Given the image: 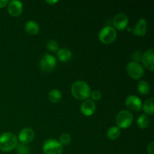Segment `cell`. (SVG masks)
I'll return each mask as SVG.
<instances>
[{
    "mask_svg": "<svg viewBox=\"0 0 154 154\" xmlns=\"http://www.w3.org/2000/svg\"><path fill=\"white\" fill-rule=\"evenodd\" d=\"M72 96L78 100H86L90 97L91 90L87 83L83 81H78L74 83L71 88Z\"/></svg>",
    "mask_w": 154,
    "mask_h": 154,
    "instance_id": "cell-1",
    "label": "cell"
},
{
    "mask_svg": "<svg viewBox=\"0 0 154 154\" xmlns=\"http://www.w3.org/2000/svg\"><path fill=\"white\" fill-rule=\"evenodd\" d=\"M18 144L17 137L12 132H4L0 135V150L10 152L16 148Z\"/></svg>",
    "mask_w": 154,
    "mask_h": 154,
    "instance_id": "cell-2",
    "label": "cell"
},
{
    "mask_svg": "<svg viewBox=\"0 0 154 154\" xmlns=\"http://www.w3.org/2000/svg\"><path fill=\"white\" fill-rule=\"evenodd\" d=\"M99 39L105 45H110L113 43L117 38V31L114 27L107 26L103 27L99 32Z\"/></svg>",
    "mask_w": 154,
    "mask_h": 154,
    "instance_id": "cell-3",
    "label": "cell"
},
{
    "mask_svg": "<svg viewBox=\"0 0 154 154\" xmlns=\"http://www.w3.org/2000/svg\"><path fill=\"white\" fill-rule=\"evenodd\" d=\"M133 122V115L129 111H120L116 116L117 126L120 129H127Z\"/></svg>",
    "mask_w": 154,
    "mask_h": 154,
    "instance_id": "cell-4",
    "label": "cell"
},
{
    "mask_svg": "<svg viewBox=\"0 0 154 154\" xmlns=\"http://www.w3.org/2000/svg\"><path fill=\"white\" fill-rule=\"evenodd\" d=\"M42 149L45 154H62L63 153V146L57 140L54 138L46 140L44 142Z\"/></svg>",
    "mask_w": 154,
    "mask_h": 154,
    "instance_id": "cell-5",
    "label": "cell"
},
{
    "mask_svg": "<svg viewBox=\"0 0 154 154\" xmlns=\"http://www.w3.org/2000/svg\"><path fill=\"white\" fill-rule=\"evenodd\" d=\"M126 72L128 75L134 80H138L144 75V69L139 63L130 62L126 66Z\"/></svg>",
    "mask_w": 154,
    "mask_h": 154,
    "instance_id": "cell-6",
    "label": "cell"
},
{
    "mask_svg": "<svg viewBox=\"0 0 154 154\" xmlns=\"http://www.w3.org/2000/svg\"><path fill=\"white\" fill-rule=\"evenodd\" d=\"M57 66V60L53 55L46 54L42 57L40 60V67L45 72H51L55 69Z\"/></svg>",
    "mask_w": 154,
    "mask_h": 154,
    "instance_id": "cell-7",
    "label": "cell"
},
{
    "mask_svg": "<svg viewBox=\"0 0 154 154\" xmlns=\"http://www.w3.org/2000/svg\"><path fill=\"white\" fill-rule=\"evenodd\" d=\"M129 23V18L124 13L117 14L113 19V26L114 29L123 31L127 27Z\"/></svg>",
    "mask_w": 154,
    "mask_h": 154,
    "instance_id": "cell-8",
    "label": "cell"
},
{
    "mask_svg": "<svg viewBox=\"0 0 154 154\" xmlns=\"http://www.w3.org/2000/svg\"><path fill=\"white\" fill-rule=\"evenodd\" d=\"M125 104H126V108L129 111H134V112L139 111L142 107V102H141V99L135 95L127 96L126 101H125Z\"/></svg>",
    "mask_w": 154,
    "mask_h": 154,
    "instance_id": "cell-9",
    "label": "cell"
},
{
    "mask_svg": "<svg viewBox=\"0 0 154 154\" xmlns=\"http://www.w3.org/2000/svg\"><path fill=\"white\" fill-rule=\"evenodd\" d=\"M35 138V132L30 128H23L19 132L17 139L23 144H28L31 143Z\"/></svg>",
    "mask_w": 154,
    "mask_h": 154,
    "instance_id": "cell-10",
    "label": "cell"
},
{
    "mask_svg": "<svg viewBox=\"0 0 154 154\" xmlns=\"http://www.w3.org/2000/svg\"><path fill=\"white\" fill-rule=\"evenodd\" d=\"M141 61L142 62L143 66L150 71L153 72L154 69V50L153 48L147 50L142 56H141Z\"/></svg>",
    "mask_w": 154,
    "mask_h": 154,
    "instance_id": "cell-11",
    "label": "cell"
},
{
    "mask_svg": "<svg viewBox=\"0 0 154 154\" xmlns=\"http://www.w3.org/2000/svg\"><path fill=\"white\" fill-rule=\"evenodd\" d=\"M23 3L17 0H12L8 2V11L9 14L13 17H18L23 12Z\"/></svg>",
    "mask_w": 154,
    "mask_h": 154,
    "instance_id": "cell-12",
    "label": "cell"
},
{
    "mask_svg": "<svg viewBox=\"0 0 154 154\" xmlns=\"http://www.w3.org/2000/svg\"><path fill=\"white\" fill-rule=\"evenodd\" d=\"M96 105L95 102L91 99H86L81 105V111L84 116L90 117L95 113Z\"/></svg>",
    "mask_w": 154,
    "mask_h": 154,
    "instance_id": "cell-13",
    "label": "cell"
},
{
    "mask_svg": "<svg viewBox=\"0 0 154 154\" xmlns=\"http://www.w3.org/2000/svg\"><path fill=\"white\" fill-rule=\"evenodd\" d=\"M147 23L146 20L144 18H140L134 26V28L132 29V31L135 35L143 37L147 33Z\"/></svg>",
    "mask_w": 154,
    "mask_h": 154,
    "instance_id": "cell-14",
    "label": "cell"
},
{
    "mask_svg": "<svg viewBox=\"0 0 154 154\" xmlns=\"http://www.w3.org/2000/svg\"><path fill=\"white\" fill-rule=\"evenodd\" d=\"M57 58L62 63L69 62L72 58V52L66 48H60L57 51Z\"/></svg>",
    "mask_w": 154,
    "mask_h": 154,
    "instance_id": "cell-15",
    "label": "cell"
},
{
    "mask_svg": "<svg viewBox=\"0 0 154 154\" xmlns=\"http://www.w3.org/2000/svg\"><path fill=\"white\" fill-rule=\"evenodd\" d=\"M25 30L28 34L35 35H37L39 32L40 28H39L38 24L35 21L29 20L26 23Z\"/></svg>",
    "mask_w": 154,
    "mask_h": 154,
    "instance_id": "cell-16",
    "label": "cell"
},
{
    "mask_svg": "<svg viewBox=\"0 0 154 154\" xmlns=\"http://www.w3.org/2000/svg\"><path fill=\"white\" fill-rule=\"evenodd\" d=\"M153 102H154V99L153 97H150L149 99H147L145 102H144L143 104L142 108L143 111L148 115H153V113H154V108H153Z\"/></svg>",
    "mask_w": 154,
    "mask_h": 154,
    "instance_id": "cell-17",
    "label": "cell"
},
{
    "mask_svg": "<svg viewBox=\"0 0 154 154\" xmlns=\"http://www.w3.org/2000/svg\"><path fill=\"white\" fill-rule=\"evenodd\" d=\"M48 98H49L50 102L57 104L61 101L62 93L57 89H54V90L50 91L49 94H48Z\"/></svg>",
    "mask_w": 154,
    "mask_h": 154,
    "instance_id": "cell-18",
    "label": "cell"
},
{
    "mask_svg": "<svg viewBox=\"0 0 154 154\" xmlns=\"http://www.w3.org/2000/svg\"><path fill=\"white\" fill-rule=\"evenodd\" d=\"M137 89H138V93L141 95H147L150 93V87L148 82L145 81H140L138 83V86H137Z\"/></svg>",
    "mask_w": 154,
    "mask_h": 154,
    "instance_id": "cell-19",
    "label": "cell"
},
{
    "mask_svg": "<svg viewBox=\"0 0 154 154\" xmlns=\"http://www.w3.org/2000/svg\"><path fill=\"white\" fill-rule=\"evenodd\" d=\"M106 135L110 140L117 139L120 135V129L117 126H111L107 131Z\"/></svg>",
    "mask_w": 154,
    "mask_h": 154,
    "instance_id": "cell-20",
    "label": "cell"
},
{
    "mask_svg": "<svg viewBox=\"0 0 154 154\" xmlns=\"http://www.w3.org/2000/svg\"><path fill=\"white\" fill-rule=\"evenodd\" d=\"M137 125L140 129H146L150 125V119L146 114H141L137 119Z\"/></svg>",
    "mask_w": 154,
    "mask_h": 154,
    "instance_id": "cell-21",
    "label": "cell"
},
{
    "mask_svg": "<svg viewBox=\"0 0 154 154\" xmlns=\"http://www.w3.org/2000/svg\"><path fill=\"white\" fill-rule=\"evenodd\" d=\"M16 151L18 154H29V147L27 144H23V143H20L17 144L16 147Z\"/></svg>",
    "mask_w": 154,
    "mask_h": 154,
    "instance_id": "cell-22",
    "label": "cell"
},
{
    "mask_svg": "<svg viewBox=\"0 0 154 154\" xmlns=\"http://www.w3.org/2000/svg\"><path fill=\"white\" fill-rule=\"evenodd\" d=\"M71 141H72V137L69 133L62 134L59 138V142L60 143L62 146L68 145V144H70Z\"/></svg>",
    "mask_w": 154,
    "mask_h": 154,
    "instance_id": "cell-23",
    "label": "cell"
},
{
    "mask_svg": "<svg viewBox=\"0 0 154 154\" xmlns=\"http://www.w3.org/2000/svg\"><path fill=\"white\" fill-rule=\"evenodd\" d=\"M47 48L52 52H57L59 50V45L56 40H49L46 45Z\"/></svg>",
    "mask_w": 154,
    "mask_h": 154,
    "instance_id": "cell-24",
    "label": "cell"
},
{
    "mask_svg": "<svg viewBox=\"0 0 154 154\" xmlns=\"http://www.w3.org/2000/svg\"><path fill=\"white\" fill-rule=\"evenodd\" d=\"M90 97H91V100L99 101L102 99V93L99 90H94V91L90 93Z\"/></svg>",
    "mask_w": 154,
    "mask_h": 154,
    "instance_id": "cell-25",
    "label": "cell"
},
{
    "mask_svg": "<svg viewBox=\"0 0 154 154\" xmlns=\"http://www.w3.org/2000/svg\"><path fill=\"white\" fill-rule=\"evenodd\" d=\"M141 54H140V52H138V51H136V52L134 53L133 54H132V60H134L133 62H136V63H138V62L141 60Z\"/></svg>",
    "mask_w": 154,
    "mask_h": 154,
    "instance_id": "cell-26",
    "label": "cell"
},
{
    "mask_svg": "<svg viewBox=\"0 0 154 154\" xmlns=\"http://www.w3.org/2000/svg\"><path fill=\"white\" fill-rule=\"evenodd\" d=\"M147 153L148 154H154V143L152 142L150 143V144H148L147 146Z\"/></svg>",
    "mask_w": 154,
    "mask_h": 154,
    "instance_id": "cell-27",
    "label": "cell"
},
{
    "mask_svg": "<svg viewBox=\"0 0 154 154\" xmlns=\"http://www.w3.org/2000/svg\"><path fill=\"white\" fill-rule=\"evenodd\" d=\"M8 4V0H0V8L5 7Z\"/></svg>",
    "mask_w": 154,
    "mask_h": 154,
    "instance_id": "cell-28",
    "label": "cell"
},
{
    "mask_svg": "<svg viewBox=\"0 0 154 154\" xmlns=\"http://www.w3.org/2000/svg\"><path fill=\"white\" fill-rule=\"evenodd\" d=\"M46 2L48 3V4L54 5V4H56V3L58 2V1H46Z\"/></svg>",
    "mask_w": 154,
    "mask_h": 154,
    "instance_id": "cell-29",
    "label": "cell"
},
{
    "mask_svg": "<svg viewBox=\"0 0 154 154\" xmlns=\"http://www.w3.org/2000/svg\"></svg>",
    "mask_w": 154,
    "mask_h": 154,
    "instance_id": "cell-30",
    "label": "cell"
}]
</instances>
